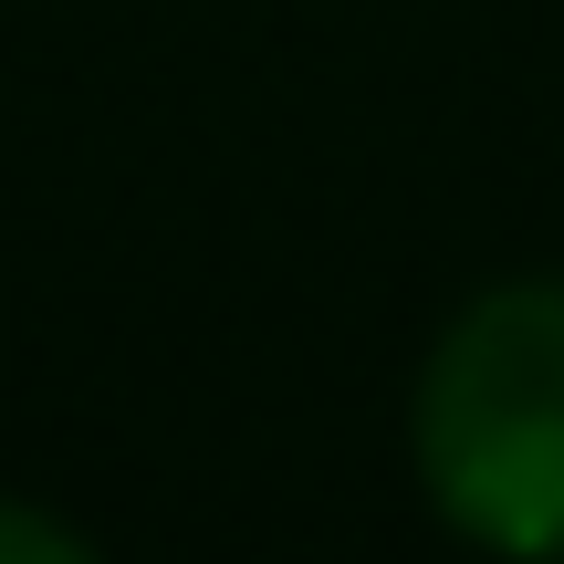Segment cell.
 <instances>
[{
    "mask_svg": "<svg viewBox=\"0 0 564 564\" xmlns=\"http://www.w3.org/2000/svg\"><path fill=\"white\" fill-rule=\"evenodd\" d=\"M408 440L460 544L564 564V282H491L449 314Z\"/></svg>",
    "mask_w": 564,
    "mask_h": 564,
    "instance_id": "cell-1",
    "label": "cell"
},
{
    "mask_svg": "<svg viewBox=\"0 0 564 564\" xmlns=\"http://www.w3.org/2000/svg\"><path fill=\"white\" fill-rule=\"evenodd\" d=\"M0 564H105V554L84 544L74 523H53V512H32V502L0 491Z\"/></svg>",
    "mask_w": 564,
    "mask_h": 564,
    "instance_id": "cell-2",
    "label": "cell"
}]
</instances>
